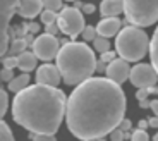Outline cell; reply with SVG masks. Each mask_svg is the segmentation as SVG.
<instances>
[{"mask_svg":"<svg viewBox=\"0 0 158 141\" xmlns=\"http://www.w3.org/2000/svg\"><path fill=\"white\" fill-rule=\"evenodd\" d=\"M126 114V95L108 78H86L65 102L67 127L83 141L103 139Z\"/></svg>","mask_w":158,"mask_h":141,"instance_id":"1","label":"cell"},{"mask_svg":"<svg viewBox=\"0 0 158 141\" xmlns=\"http://www.w3.org/2000/svg\"><path fill=\"white\" fill-rule=\"evenodd\" d=\"M65 93L57 86L28 84L12 100V117L29 133L55 138L65 115Z\"/></svg>","mask_w":158,"mask_h":141,"instance_id":"2","label":"cell"},{"mask_svg":"<svg viewBox=\"0 0 158 141\" xmlns=\"http://www.w3.org/2000/svg\"><path fill=\"white\" fill-rule=\"evenodd\" d=\"M55 59V66L60 70L62 81L69 86H76L86 78L93 76L96 67L95 52L86 43H77V41L62 43Z\"/></svg>","mask_w":158,"mask_h":141,"instance_id":"3","label":"cell"},{"mask_svg":"<svg viewBox=\"0 0 158 141\" xmlns=\"http://www.w3.org/2000/svg\"><path fill=\"white\" fill-rule=\"evenodd\" d=\"M117 35L118 36L115 40V48H117L118 57H122L127 62H138L146 55L150 48V40L139 26H134V24L126 26Z\"/></svg>","mask_w":158,"mask_h":141,"instance_id":"4","label":"cell"},{"mask_svg":"<svg viewBox=\"0 0 158 141\" xmlns=\"http://www.w3.org/2000/svg\"><path fill=\"white\" fill-rule=\"evenodd\" d=\"M126 23L146 28L158 21V0H122Z\"/></svg>","mask_w":158,"mask_h":141,"instance_id":"5","label":"cell"},{"mask_svg":"<svg viewBox=\"0 0 158 141\" xmlns=\"http://www.w3.org/2000/svg\"><path fill=\"white\" fill-rule=\"evenodd\" d=\"M57 24H59L60 31L64 35H67L71 40L77 38V35H81L84 24V17L81 14V11L76 7H62L57 16Z\"/></svg>","mask_w":158,"mask_h":141,"instance_id":"6","label":"cell"},{"mask_svg":"<svg viewBox=\"0 0 158 141\" xmlns=\"http://www.w3.org/2000/svg\"><path fill=\"white\" fill-rule=\"evenodd\" d=\"M59 48L60 41L55 38V35H50V33H43V35L36 36L31 43V50L36 55V59L45 60V62L55 59L59 53Z\"/></svg>","mask_w":158,"mask_h":141,"instance_id":"7","label":"cell"},{"mask_svg":"<svg viewBox=\"0 0 158 141\" xmlns=\"http://www.w3.org/2000/svg\"><path fill=\"white\" fill-rule=\"evenodd\" d=\"M17 2L19 0H0V57L9 50V29Z\"/></svg>","mask_w":158,"mask_h":141,"instance_id":"8","label":"cell"},{"mask_svg":"<svg viewBox=\"0 0 158 141\" xmlns=\"http://www.w3.org/2000/svg\"><path fill=\"white\" fill-rule=\"evenodd\" d=\"M129 81L136 88H150L158 81V74L151 64H136L129 70Z\"/></svg>","mask_w":158,"mask_h":141,"instance_id":"9","label":"cell"},{"mask_svg":"<svg viewBox=\"0 0 158 141\" xmlns=\"http://www.w3.org/2000/svg\"><path fill=\"white\" fill-rule=\"evenodd\" d=\"M129 62L127 60H124L122 57H115L112 62L107 64V69H105V72H107V78L112 79V81H115L117 84H122V83H126L127 79H129Z\"/></svg>","mask_w":158,"mask_h":141,"instance_id":"10","label":"cell"},{"mask_svg":"<svg viewBox=\"0 0 158 141\" xmlns=\"http://www.w3.org/2000/svg\"><path fill=\"white\" fill-rule=\"evenodd\" d=\"M62 81L60 70L53 64H43L36 69V83L40 84H47V86H59V83Z\"/></svg>","mask_w":158,"mask_h":141,"instance_id":"11","label":"cell"},{"mask_svg":"<svg viewBox=\"0 0 158 141\" xmlns=\"http://www.w3.org/2000/svg\"><path fill=\"white\" fill-rule=\"evenodd\" d=\"M43 11V0H19L16 12L24 19H33Z\"/></svg>","mask_w":158,"mask_h":141,"instance_id":"12","label":"cell"},{"mask_svg":"<svg viewBox=\"0 0 158 141\" xmlns=\"http://www.w3.org/2000/svg\"><path fill=\"white\" fill-rule=\"evenodd\" d=\"M122 21L118 19L117 16H112V17H103L102 21L98 23L96 26V33L100 36H105V38H110V36H115L120 28H122Z\"/></svg>","mask_w":158,"mask_h":141,"instance_id":"13","label":"cell"},{"mask_svg":"<svg viewBox=\"0 0 158 141\" xmlns=\"http://www.w3.org/2000/svg\"><path fill=\"white\" fill-rule=\"evenodd\" d=\"M120 12H124V2L122 0H103L100 4V14L103 17H112L118 16Z\"/></svg>","mask_w":158,"mask_h":141,"instance_id":"14","label":"cell"},{"mask_svg":"<svg viewBox=\"0 0 158 141\" xmlns=\"http://www.w3.org/2000/svg\"><path fill=\"white\" fill-rule=\"evenodd\" d=\"M36 55L33 52L24 50L17 55V67H19L23 72H31V70L36 69Z\"/></svg>","mask_w":158,"mask_h":141,"instance_id":"15","label":"cell"},{"mask_svg":"<svg viewBox=\"0 0 158 141\" xmlns=\"http://www.w3.org/2000/svg\"><path fill=\"white\" fill-rule=\"evenodd\" d=\"M28 84H29V76H28V72H23L21 76H14V78L9 81V91L17 93V91H21L23 88H26Z\"/></svg>","mask_w":158,"mask_h":141,"instance_id":"16","label":"cell"},{"mask_svg":"<svg viewBox=\"0 0 158 141\" xmlns=\"http://www.w3.org/2000/svg\"><path fill=\"white\" fill-rule=\"evenodd\" d=\"M148 50H150V57H151V66L155 67V70L158 74V28L153 33V38L150 41V48Z\"/></svg>","mask_w":158,"mask_h":141,"instance_id":"17","label":"cell"},{"mask_svg":"<svg viewBox=\"0 0 158 141\" xmlns=\"http://www.w3.org/2000/svg\"><path fill=\"white\" fill-rule=\"evenodd\" d=\"M93 45H95V50L100 52V53L110 50V41H108V38H105V36L96 35L95 38H93Z\"/></svg>","mask_w":158,"mask_h":141,"instance_id":"18","label":"cell"},{"mask_svg":"<svg viewBox=\"0 0 158 141\" xmlns=\"http://www.w3.org/2000/svg\"><path fill=\"white\" fill-rule=\"evenodd\" d=\"M26 47H28V45H26V41H24V38H14L12 40V43H10V55H19L21 52H24L26 50Z\"/></svg>","mask_w":158,"mask_h":141,"instance_id":"19","label":"cell"},{"mask_svg":"<svg viewBox=\"0 0 158 141\" xmlns=\"http://www.w3.org/2000/svg\"><path fill=\"white\" fill-rule=\"evenodd\" d=\"M12 139H14V134H12L10 127L0 119V141H12Z\"/></svg>","mask_w":158,"mask_h":141,"instance_id":"20","label":"cell"},{"mask_svg":"<svg viewBox=\"0 0 158 141\" xmlns=\"http://www.w3.org/2000/svg\"><path fill=\"white\" fill-rule=\"evenodd\" d=\"M57 14L55 11H48V9H45V11L40 12V17H41V23L43 24H50V23H55L57 21Z\"/></svg>","mask_w":158,"mask_h":141,"instance_id":"21","label":"cell"},{"mask_svg":"<svg viewBox=\"0 0 158 141\" xmlns=\"http://www.w3.org/2000/svg\"><path fill=\"white\" fill-rule=\"evenodd\" d=\"M7 109H9V95H7V91L0 90V119L5 115Z\"/></svg>","mask_w":158,"mask_h":141,"instance_id":"22","label":"cell"},{"mask_svg":"<svg viewBox=\"0 0 158 141\" xmlns=\"http://www.w3.org/2000/svg\"><path fill=\"white\" fill-rule=\"evenodd\" d=\"M131 139L132 141H148V133H146V129H143V127H138V129L136 131H132V133H131Z\"/></svg>","mask_w":158,"mask_h":141,"instance_id":"23","label":"cell"},{"mask_svg":"<svg viewBox=\"0 0 158 141\" xmlns=\"http://www.w3.org/2000/svg\"><path fill=\"white\" fill-rule=\"evenodd\" d=\"M81 35H83L84 41H93V38H95L98 33H96V28L95 26H84L83 31H81Z\"/></svg>","mask_w":158,"mask_h":141,"instance_id":"24","label":"cell"},{"mask_svg":"<svg viewBox=\"0 0 158 141\" xmlns=\"http://www.w3.org/2000/svg\"><path fill=\"white\" fill-rule=\"evenodd\" d=\"M43 9L59 12L62 9V0H43Z\"/></svg>","mask_w":158,"mask_h":141,"instance_id":"25","label":"cell"},{"mask_svg":"<svg viewBox=\"0 0 158 141\" xmlns=\"http://www.w3.org/2000/svg\"><path fill=\"white\" fill-rule=\"evenodd\" d=\"M131 134L129 133H124L120 127H115V129L110 131V139L112 141H120V139H126V138H129Z\"/></svg>","mask_w":158,"mask_h":141,"instance_id":"26","label":"cell"},{"mask_svg":"<svg viewBox=\"0 0 158 141\" xmlns=\"http://www.w3.org/2000/svg\"><path fill=\"white\" fill-rule=\"evenodd\" d=\"M2 66L7 67V69H16V67H17V57H16V55L4 57V59H2Z\"/></svg>","mask_w":158,"mask_h":141,"instance_id":"27","label":"cell"},{"mask_svg":"<svg viewBox=\"0 0 158 141\" xmlns=\"http://www.w3.org/2000/svg\"><path fill=\"white\" fill-rule=\"evenodd\" d=\"M14 78V69H7V67H4V69L0 70V79L2 81H10V79Z\"/></svg>","mask_w":158,"mask_h":141,"instance_id":"28","label":"cell"},{"mask_svg":"<svg viewBox=\"0 0 158 141\" xmlns=\"http://www.w3.org/2000/svg\"><path fill=\"white\" fill-rule=\"evenodd\" d=\"M47 26V33H50V35H55L57 36V33L60 31V28H59V24H57V21L55 23H50V24H45Z\"/></svg>","mask_w":158,"mask_h":141,"instance_id":"29","label":"cell"},{"mask_svg":"<svg viewBox=\"0 0 158 141\" xmlns=\"http://www.w3.org/2000/svg\"><path fill=\"white\" fill-rule=\"evenodd\" d=\"M114 59H115V53H114V52H110V50H107V52H102V60H103L105 64L112 62Z\"/></svg>","mask_w":158,"mask_h":141,"instance_id":"30","label":"cell"},{"mask_svg":"<svg viewBox=\"0 0 158 141\" xmlns=\"http://www.w3.org/2000/svg\"><path fill=\"white\" fill-rule=\"evenodd\" d=\"M117 127H120L124 133H129V129H131V121H129V119H122V121L118 122Z\"/></svg>","mask_w":158,"mask_h":141,"instance_id":"31","label":"cell"},{"mask_svg":"<svg viewBox=\"0 0 158 141\" xmlns=\"http://www.w3.org/2000/svg\"><path fill=\"white\" fill-rule=\"evenodd\" d=\"M148 88H139V91L136 93V98L138 100H144V98H148Z\"/></svg>","mask_w":158,"mask_h":141,"instance_id":"32","label":"cell"},{"mask_svg":"<svg viewBox=\"0 0 158 141\" xmlns=\"http://www.w3.org/2000/svg\"><path fill=\"white\" fill-rule=\"evenodd\" d=\"M81 11H83L84 14H93V12H95V5L93 4H83Z\"/></svg>","mask_w":158,"mask_h":141,"instance_id":"33","label":"cell"},{"mask_svg":"<svg viewBox=\"0 0 158 141\" xmlns=\"http://www.w3.org/2000/svg\"><path fill=\"white\" fill-rule=\"evenodd\" d=\"M40 31V24L38 23H29L28 24V33H33V35H35V33H38Z\"/></svg>","mask_w":158,"mask_h":141,"instance_id":"34","label":"cell"},{"mask_svg":"<svg viewBox=\"0 0 158 141\" xmlns=\"http://www.w3.org/2000/svg\"><path fill=\"white\" fill-rule=\"evenodd\" d=\"M105 69H107V64L103 62L102 59L96 60V67H95V70H98V72H105Z\"/></svg>","mask_w":158,"mask_h":141,"instance_id":"35","label":"cell"},{"mask_svg":"<svg viewBox=\"0 0 158 141\" xmlns=\"http://www.w3.org/2000/svg\"><path fill=\"white\" fill-rule=\"evenodd\" d=\"M148 126H150V127H153V129H158V115L148 119Z\"/></svg>","mask_w":158,"mask_h":141,"instance_id":"36","label":"cell"},{"mask_svg":"<svg viewBox=\"0 0 158 141\" xmlns=\"http://www.w3.org/2000/svg\"><path fill=\"white\" fill-rule=\"evenodd\" d=\"M150 109L155 112V115H158V100H153V102H150Z\"/></svg>","mask_w":158,"mask_h":141,"instance_id":"37","label":"cell"},{"mask_svg":"<svg viewBox=\"0 0 158 141\" xmlns=\"http://www.w3.org/2000/svg\"><path fill=\"white\" fill-rule=\"evenodd\" d=\"M139 107H141V109H150V100H148V98L139 100Z\"/></svg>","mask_w":158,"mask_h":141,"instance_id":"38","label":"cell"},{"mask_svg":"<svg viewBox=\"0 0 158 141\" xmlns=\"http://www.w3.org/2000/svg\"><path fill=\"white\" fill-rule=\"evenodd\" d=\"M139 127L146 129V127H148V121H141V122H139Z\"/></svg>","mask_w":158,"mask_h":141,"instance_id":"39","label":"cell"},{"mask_svg":"<svg viewBox=\"0 0 158 141\" xmlns=\"http://www.w3.org/2000/svg\"><path fill=\"white\" fill-rule=\"evenodd\" d=\"M74 2H76V4H74V7L81 11V7H83V4H81V2H77V0H74Z\"/></svg>","mask_w":158,"mask_h":141,"instance_id":"40","label":"cell"},{"mask_svg":"<svg viewBox=\"0 0 158 141\" xmlns=\"http://www.w3.org/2000/svg\"><path fill=\"white\" fill-rule=\"evenodd\" d=\"M155 141H158V134H155Z\"/></svg>","mask_w":158,"mask_h":141,"instance_id":"41","label":"cell"},{"mask_svg":"<svg viewBox=\"0 0 158 141\" xmlns=\"http://www.w3.org/2000/svg\"><path fill=\"white\" fill-rule=\"evenodd\" d=\"M67 2H74V0H67Z\"/></svg>","mask_w":158,"mask_h":141,"instance_id":"42","label":"cell"},{"mask_svg":"<svg viewBox=\"0 0 158 141\" xmlns=\"http://www.w3.org/2000/svg\"><path fill=\"white\" fill-rule=\"evenodd\" d=\"M156 95H158V88H156Z\"/></svg>","mask_w":158,"mask_h":141,"instance_id":"43","label":"cell"}]
</instances>
